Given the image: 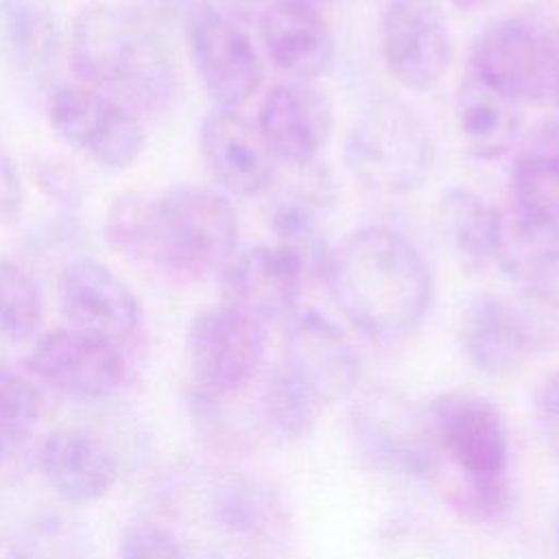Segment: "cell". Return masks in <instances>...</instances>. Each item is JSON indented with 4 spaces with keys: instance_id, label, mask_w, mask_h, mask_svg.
Masks as SVG:
<instances>
[{
    "instance_id": "20",
    "label": "cell",
    "mask_w": 559,
    "mask_h": 559,
    "mask_svg": "<svg viewBox=\"0 0 559 559\" xmlns=\"http://www.w3.org/2000/svg\"><path fill=\"white\" fill-rule=\"evenodd\" d=\"M493 264L526 299L552 301L559 295V229L515 205L500 210Z\"/></svg>"
},
{
    "instance_id": "14",
    "label": "cell",
    "mask_w": 559,
    "mask_h": 559,
    "mask_svg": "<svg viewBox=\"0 0 559 559\" xmlns=\"http://www.w3.org/2000/svg\"><path fill=\"white\" fill-rule=\"evenodd\" d=\"M223 301L262 325L297 312L304 284V255L282 245L236 251L218 273Z\"/></svg>"
},
{
    "instance_id": "12",
    "label": "cell",
    "mask_w": 559,
    "mask_h": 559,
    "mask_svg": "<svg viewBox=\"0 0 559 559\" xmlns=\"http://www.w3.org/2000/svg\"><path fill=\"white\" fill-rule=\"evenodd\" d=\"M389 74L404 87H432L450 66V24L437 0H384L378 22Z\"/></svg>"
},
{
    "instance_id": "1",
    "label": "cell",
    "mask_w": 559,
    "mask_h": 559,
    "mask_svg": "<svg viewBox=\"0 0 559 559\" xmlns=\"http://www.w3.org/2000/svg\"><path fill=\"white\" fill-rule=\"evenodd\" d=\"M105 238L131 262L197 282L221 273L236 253L238 214L225 192L201 183L124 192L107 207Z\"/></svg>"
},
{
    "instance_id": "34",
    "label": "cell",
    "mask_w": 559,
    "mask_h": 559,
    "mask_svg": "<svg viewBox=\"0 0 559 559\" xmlns=\"http://www.w3.org/2000/svg\"><path fill=\"white\" fill-rule=\"evenodd\" d=\"M269 0H216V9L227 13L234 20H249L258 17Z\"/></svg>"
},
{
    "instance_id": "7",
    "label": "cell",
    "mask_w": 559,
    "mask_h": 559,
    "mask_svg": "<svg viewBox=\"0 0 559 559\" xmlns=\"http://www.w3.org/2000/svg\"><path fill=\"white\" fill-rule=\"evenodd\" d=\"M347 428L360 456L376 469L415 480L439 476L424 404L404 391L380 384L360 393L349 406Z\"/></svg>"
},
{
    "instance_id": "22",
    "label": "cell",
    "mask_w": 559,
    "mask_h": 559,
    "mask_svg": "<svg viewBox=\"0 0 559 559\" xmlns=\"http://www.w3.org/2000/svg\"><path fill=\"white\" fill-rule=\"evenodd\" d=\"M288 175H275L266 205V221L277 245L297 251L317 247L319 231L336 203L332 175L317 162L284 166Z\"/></svg>"
},
{
    "instance_id": "29",
    "label": "cell",
    "mask_w": 559,
    "mask_h": 559,
    "mask_svg": "<svg viewBox=\"0 0 559 559\" xmlns=\"http://www.w3.org/2000/svg\"><path fill=\"white\" fill-rule=\"evenodd\" d=\"M39 395L35 386L9 367H0V456L17 450L35 430Z\"/></svg>"
},
{
    "instance_id": "19",
    "label": "cell",
    "mask_w": 559,
    "mask_h": 559,
    "mask_svg": "<svg viewBox=\"0 0 559 559\" xmlns=\"http://www.w3.org/2000/svg\"><path fill=\"white\" fill-rule=\"evenodd\" d=\"M258 24L264 52L282 74L312 81L330 68L334 37L319 7L306 0H269Z\"/></svg>"
},
{
    "instance_id": "28",
    "label": "cell",
    "mask_w": 559,
    "mask_h": 559,
    "mask_svg": "<svg viewBox=\"0 0 559 559\" xmlns=\"http://www.w3.org/2000/svg\"><path fill=\"white\" fill-rule=\"evenodd\" d=\"M44 319V299L35 280L9 258H0V334L26 341Z\"/></svg>"
},
{
    "instance_id": "35",
    "label": "cell",
    "mask_w": 559,
    "mask_h": 559,
    "mask_svg": "<svg viewBox=\"0 0 559 559\" xmlns=\"http://www.w3.org/2000/svg\"><path fill=\"white\" fill-rule=\"evenodd\" d=\"M452 2L454 7H461V9H474V7H480V4H487L491 0H448Z\"/></svg>"
},
{
    "instance_id": "11",
    "label": "cell",
    "mask_w": 559,
    "mask_h": 559,
    "mask_svg": "<svg viewBox=\"0 0 559 559\" xmlns=\"http://www.w3.org/2000/svg\"><path fill=\"white\" fill-rule=\"evenodd\" d=\"M186 33L197 74L214 107L240 111L262 81L260 57L247 31L216 7L199 4L188 13Z\"/></svg>"
},
{
    "instance_id": "6",
    "label": "cell",
    "mask_w": 559,
    "mask_h": 559,
    "mask_svg": "<svg viewBox=\"0 0 559 559\" xmlns=\"http://www.w3.org/2000/svg\"><path fill=\"white\" fill-rule=\"evenodd\" d=\"M469 76L518 105L555 100L559 33L528 17L496 20L472 41Z\"/></svg>"
},
{
    "instance_id": "32",
    "label": "cell",
    "mask_w": 559,
    "mask_h": 559,
    "mask_svg": "<svg viewBox=\"0 0 559 559\" xmlns=\"http://www.w3.org/2000/svg\"><path fill=\"white\" fill-rule=\"evenodd\" d=\"M533 413L544 445L559 461V369L550 371L539 382L533 400Z\"/></svg>"
},
{
    "instance_id": "21",
    "label": "cell",
    "mask_w": 559,
    "mask_h": 559,
    "mask_svg": "<svg viewBox=\"0 0 559 559\" xmlns=\"http://www.w3.org/2000/svg\"><path fill=\"white\" fill-rule=\"evenodd\" d=\"M37 465L46 485L68 504L105 498L118 478L109 445L83 428H59L46 435L37 450Z\"/></svg>"
},
{
    "instance_id": "15",
    "label": "cell",
    "mask_w": 559,
    "mask_h": 559,
    "mask_svg": "<svg viewBox=\"0 0 559 559\" xmlns=\"http://www.w3.org/2000/svg\"><path fill=\"white\" fill-rule=\"evenodd\" d=\"M255 127L275 162L306 166L330 142L334 114L325 92L310 81H288L266 92Z\"/></svg>"
},
{
    "instance_id": "33",
    "label": "cell",
    "mask_w": 559,
    "mask_h": 559,
    "mask_svg": "<svg viewBox=\"0 0 559 559\" xmlns=\"http://www.w3.org/2000/svg\"><path fill=\"white\" fill-rule=\"evenodd\" d=\"M24 212V186L13 159L0 148V225H15Z\"/></svg>"
},
{
    "instance_id": "8",
    "label": "cell",
    "mask_w": 559,
    "mask_h": 559,
    "mask_svg": "<svg viewBox=\"0 0 559 559\" xmlns=\"http://www.w3.org/2000/svg\"><path fill=\"white\" fill-rule=\"evenodd\" d=\"M266 354V325L221 301L199 310L186 330V358L199 397L221 400L258 376Z\"/></svg>"
},
{
    "instance_id": "3",
    "label": "cell",
    "mask_w": 559,
    "mask_h": 559,
    "mask_svg": "<svg viewBox=\"0 0 559 559\" xmlns=\"http://www.w3.org/2000/svg\"><path fill=\"white\" fill-rule=\"evenodd\" d=\"M70 52L76 74L94 90L148 114L173 105L179 76L162 33L138 11L87 2L72 22Z\"/></svg>"
},
{
    "instance_id": "4",
    "label": "cell",
    "mask_w": 559,
    "mask_h": 559,
    "mask_svg": "<svg viewBox=\"0 0 559 559\" xmlns=\"http://www.w3.org/2000/svg\"><path fill=\"white\" fill-rule=\"evenodd\" d=\"M349 175L380 197L406 194L424 183L435 162L430 131L404 100L384 96L360 109L343 151Z\"/></svg>"
},
{
    "instance_id": "38",
    "label": "cell",
    "mask_w": 559,
    "mask_h": 559,
    "mask_svg": "<svg viewBox=\"0 0 559 559\" xmlns=\"http://www.w3.org/2000/svg\"><path fill=\"white\" fill-rule=\"evenodd\" d=\"M164 2H181V0H164Z\"/></svg>"
},
{
    "instance_id": "13",
    "label": "cell",
    "mask_w": 559,
    "mask_h": 559,
    "mask_svg": "<svg viewBox=\"0 0 559 559\" xmlns=\"http://www.w3.org/2000/svg\"><path fill=\"white\" fill-rule=\"evenodd\" d=\"M26 362L35 378L50 389L83 400L111 395L127 373L118 343L70 325L37 336Z\"/></svg>"
},
{
    "instance_id": "25",
    "label": "cell",
    "mask_w": 559,
    "mask_h": 559,
    "mask_svg": "<svg viewBox=\"0 0 559 559\" xmlns=\"http://www.w3.org/2000/svg\"><path fill=\"white\" fill-rule=\"evenodd\" d=\"M511 197L515 207L559 229V122L542 127L518 153Z\"/></svg>"
},
{
    "instance_id": "31",
    "label": "cell",
    "mask_w": 559,
    "mask_h": 559,
    "mask_svg": "<svg viewBox=\"0 0 559 559\" xmlns=\"http://www.w3.org/2000/svg\"><path fill=\"white\" fill-rule=\"evenodd\" d=\"M118 559H186V552L168 528L135 522L127 526L120 537Z\"/></svg>"
},
{
    "instance_id": "5",
    "label": "cell",
    "mask_w": 559,
    "mask_h": 559,
    "mask_svg": "<svg viewBox=\"0 0 559 559\" xmlns=\"http://www.w3.org/2000/svg\"><path fill=\"white\" fill-rule=\"evenodd\" d=\"M428 432L450 480L500 483L509 478L511 441L504 415L485 395L469 389L441 391L424 404Z\"/></svg>"
},
{
    "instance_id": "30",
    "label": "cell",
    "mask_w": 559,
    "mask_h": 559,
    "mask_svg": "<svg viewBox=\"0 0 559 559\" xmlns=\"http://www.w3.org/2000/svg\"><path fill=\"white\" fill-rule=\"evenodd\" d=\"M221 518L238 533H262L271 522L282 520V502L269 491V487L255 483L229 485L218 502Z\"/></svg>"
},
{
    "instance_id": "24",
    "label": "cell",
    "mask_w": 559,
    "mask_h": 559,
    "mask_svg": "<svg viewBox=\"0 0 559 559\" xmlns=\"http://www.w3.org/2000/svg\"><path fill=\"white\" fill-rule=\"evenodd\" d=\"M437 212L443 238L463 271L483 273L493 264L500 207L469 188L452 186L441 192Z\"/></svg>"
},
{
    "instance_id": "26",
    "label": "cell",
    "mask_w": 559,
    "mask_h": 559,
    "mask_svg": "<svg viewBox=\"0 0 559 559\" xmlns=\"http://www.w3.org/2000/svg\"><path fill=\"white\" fill-rule=\"evenodd\" d=\"M0 28L22 72L44 76L55 68L61 52V35L44 2L0 0Z\"/></svg>"
},
{
    "instance_id": "16",
    "label": "cell",
    "mask_w": 559,
    "mask_h": 559,
    "mask_svg": "<svg viewBox=\"0 0 559 559\" xmlns=\"http://www.w3.org/2000/svg\"><path fill=\"white\" fill-rule=\"evenodd\" d=\"M57 293L70 328L122 345L140 325V304L131 286L94 258L68 262Z\"/></svg>"
},
{
    "instance_id": "18",
    "label": "cell",
    "mask_w": 559,
    "mask_h": 559,
    "mask_svg": "<svg viewBox=\"0 0 559 559\" xmlns=\"http://www.w3.org/2000/svg\"><path fill=\"white\" fill-rule=\"evenodd\" d=\"M459 343L474 369L491 378H507L528 362L535 328L513 301L480 293L461 312Z\"/></svg>"
},
{
    "instance_id": "36",
    "label": "cell",
    "mask_w": 559,
    "mask_h": 559,
    "mask_svg": "<svg viewBox=\"0 0 559 559\" xmlns=\"http://www.w3.org/2000/svg\"><path fill=\"white\" fill-rule=\"evenodd\" d=\"M306 2H310L314 7H321V4H334V2H341V0H306Z\"/></svg>"
},
{
    "instance_id": "27",
    "label": "cell",
    "mask_w": 559,
    "mask_h": 559,
    "mask_svg": "<svg viewBox=\"0 0 559 559\" xmlns=\"http://www.w3.org/2000/svg\"><path fill=\"white\" fill-rule=\"evenodd\" d=\"M260 417L269 435L282 443L308 437L317 424L321 408L275 365L260 389Z\"/></svg>"
},
{
    "instance_id": "23",
    "label": "cell",
    "mask_w": 559,
    "mask_h": 559,
    "mask_svg": "<svg viewBox=\"0 0 559 559\" xmlns=\"http://www.w3.org/2000/svg\"><path fill=\"white\" fill-rule=\"evenodd\" d=\"M454 120L465 151L480 162L509 155L522 131L520 105L469 74L456 87Z\"/></svg>"
},
{
    "instance_id": "2",
    "label": "cell",
    "mask_w": 559,
    "mask_h": 559,
    "mask_svg": "<svg viewBox=\"0 0 559 559\" xmlns=\"http://www.w3.org/2000/svg\"><path fill=\"white\" fill-rule=\"evenodd\" d=\"M317 269L341 314L376 343H397L419 328L432 304L421 251L386 225H362L321 249Z\"/></svg>"
},
{
    "instance_id": "10",
    "label": "cell",
    "mask_w": 559,
    "mask_h": 559,
    "mask_svg": "<svg viewBox=\"0 0 559 559\" xmlns=\"http://www.w3.org/2000/svg\"><path fill=\"white\" fill-rule=\"evenodd\" d=\"M277 365L319 408L347 400L360 378V358L347 334L312 308L286 319Z\"/></svg>"
},
{
    "instance_id": "37",
    "label": "cell",
    "mask_w": 559,
    "mask_h": 559,
    "mask_svg": "<svg viewBox=\"0 0 559 559\" xmlns=\"http://www.w3.org/2000/svg\"><path fill=\"white\" fill-rule=\"evenodd\" d=\"M555 533H557V546H559V518H557V526H555Z\"/></svg>"
},
{
    "instance_id": "17",
    "label": "cell",
    "mask_w": 559,
    "mask_h": 559,
    "mask_svg": "<svg viewBox=\"0 0 559 559\" xmlns=\"http://www.w3.org/2000/svg\"><path fill=\"white\" fill-rule=\"evenodd\" d=\"M199 153L221 192L253 199L266 194L277 168L255 122L240 111H207L199 124Z\"/></svg>"
},
{
    "instance_id": "9",
    "label": "cell",
    "mask_w": 559,
    "mask_h": 559,
    "mask_svg": "<svg viewBox=\"0 0 559 559\" xmlns=\"http://www.w3.org/2000/svg\"><path fill=\"white\" fill-rule=\"evenodd\" d=\"M52 131L100 168L122 170L146 146V131L135 109L90 85H61L46 103Z\"/></svg>"
}]
</instances>
